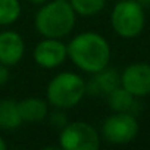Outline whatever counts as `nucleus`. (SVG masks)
Instances as JSON below:
<instances>
[{
  "instance_id": "f257e3e1",
  "label": "nucleus",
  "mask_w": 150,
  "mask_h": 150,
  "mask_svg": "<svg viewBox=\"0 0 150 150\" xmlns=\"http://www.w3.org/2000/svg\"><path fill=\"white\" fill-rule=\"evenodd\" d=\"M71 62L87 74H94L109 65L110 46L108 40L94 31L80 33L66 44Z\"/></svg>"
},
{
  "instance_id": "f03ea898",
  "label": "nucleus",
  "mask_w": 150,
  "mask_h": 150,
  "mask_svg": "<svg viewBox=\"0 0 150 150\" xmlns=\"http://www.w3.org/2000/svg\"><path fill=\"white\" fill-rule=\"evenodd\" d=\"M77 13L69 2L49 0L41 5L34 18V25L38 34L44 38H63L75 27Z\"/></svg>"
},
{
  "instance_id": "7ed1b4c3",
  "label": "nucleus",
  "mask_w": 150,
  "mask_h": 150,
  "mask_svg": "<svg viewBox=\"0 0 150 150\" xmlns=\"http://www.w3.org/2000/svg\"><path fill=\"white\" fill-rule=\"evenodd\" d=\"M86 96V81L81 75L63 71L49 81L46 100L56 109H72Z\"/></svg>"
},
{
  "instance_id": "20e7f679",
  "label": "nucleus",
  "mask_w": 150,
  "mask_h": 150,
  "mask_svg": "<svg viewBox=\"0 0 150 150\" xmlns=\"http://www.w3.org/2000/svg\"><path fill=\"white\" fill-rule=\"evenodd\" d=\"M146 22L144 8L137 0H118V3L112 9L110 24L113 31L122 38L137 37Z\"/></svg>"
},
{
  "instance_id": "39448f33",
  "label": "nucleus",
  "mask_w": 150,
  "mask_h": 150,
  "mask_svg": "<svg viewBox=\"0 0 150 150\" xmlns=\"http://www.w3.org/2000/svg\"><path fill=\"white\" fill-rule=\"evenodd\" d=\"M100 134L84 121L68 122L59 132V146L63 150H97L100 147Z\"/></svg>"
},
{
  "instance_id": "423d86ee",
  "label": "nucleus",
  "mask_w": 150,
  "mask_h": 150,
  "mask_svg": "<svg viewBox=\"0 0 150 150\" xmlns=\"http://www.w3.org/2000/svg\"><path fill=\"white\" fill-rule=\"evenodd\" d=\"M138 134V122L129 112H113L102 125V138L110 144H128Z\"/></svg>"
},
{
  "instance_id": "0eeeda50",
  "label": "nucleus",
  "mask_w": 150,
  "mask_h": 150,
  "mask_svg": "<svg viewBox=\"0 0 150 150\" xmlns=\"http://www.w3.org/2000/svg\"><path fill=\"white\" fill-rule=\"evenodd\" d=\"M121 86L134 97L150 94V65L144 62L132 63L121 74Z\"/></svg>"
},
{
  "instance_id": "6e6552de",
  "label": "nucleus",
  "mask_w": 150,
  "mask_h": 150,
  "mask_svg": "<svg viewBox=\"0 0 150 150\" xmlns=\"http://www.w3.org/2000/svg\"><path fill=\"white\" fill-rule=\"evenodd\" d=\"M68 59L66 44L60 38H44L34 49V62L44 69H54Z\"/></svg>"
},
{
  "instance_id": "1a4fd4ad",
  "label": "nucleus",
  "mask_w": 150,
  "mask_h": 150,
  "mask_svg": "<svg viewBox=\"0 0 150 150\" xmlns=\"http://www.w3.org/2000/svg\"><path fill=\"white\" fill-rule=\"evenodd\" d=\"M25 53V41L16 31L6 30L0 33V63L6 66L18 65Z\"/></svg>"
},
{
  "instance_id": "9d476101",
  "label": "nucleus",
  "mask_w": 150,
  "mask_h": 150,
  "mask_svg": "<svg viewBox=\"0 0 150 150\" xmlns=\"http://www.w3.org/2000/svg\"><path fill=\"white\" fill-rule=\"evenodd\" d=\"M86 81V94L90 96H108L113 88L121 86V75L110 68H103Z\"/></svg>"
},
{
  "instance_id": "9b49d317",
  "label": "nucleus",
  "mask_w": 150,
  "mask_h": 150,
  "mask_svg": "<svg viewBox=\"0 0 150 150\" xmlns=\"http://www.w3.org/2000/svg\"><path fill=\"white\" fill-rule=\"evenodd\" d=\"M22 122H41L49 115L47 100L40 97H27L18 102Z\"/></svg>"
},
{
  "instance_id": "f8f14e48",
  "label": "nucleus",
  "mask_w": 150,
  "mask_h": 150,
  "mask_svg": "<svg viewBox=\"0 0 150 150\" xmlns=\"http://www.w3.org/2000/svg\"><path fill=\"white\" fill-rule=\"evenodd\" d=\"M22 118L19 113L18 102L12 99L0 100V128L2 129H16L21 127Z\"/></svg>"
},
{
  "instance_id": "ddd939ff",
  "label": "nucleus",
  "mask_w": 150,
  "mask_h": 150,
  "mask_svg": "<svg viewBox=\"0 0 150 150\" xmlns=\"http://www.w3.org/2000/svg\"><path fill=\"white\" fill-rule=\"evenodd\" d=\"M108 103H109V108L113 110V112H129L134 109V105H135V97L127 91L122 86H118L116 88H113L108 96Z\"/></svg>"
},
{
  "instance_id": "4468645a",
  "label": "nucleus",
  "mask_w": 150,
  "mask_h": 150,
  "mask_svg": "<svg viewBox=\"0 0 150 150\" xmlns=\"http://www.w3.org/2000/svg\"><path fill=\"white\" fill-rule=\"evenodd\" d=\"M22 13L19 0H0V27L15 24Z\"/></svg>"
},
{
  "instance_id": "2eb2a0df",
  "label": "nucleus",
  "mask_w": 150,
  "mask_h": 150,
  "mask_svg": "<svg viewBox=\"0 0 150 150\" xmlns=\"http://www.w3.org/2000/svg\"><path fill=\"white\" fill-rule=\"evenodd\" d=\"M69 3L77 15L94 16L105 9L106 0H69Z\"/></svg>"
},
{
  "instance_id": "dca6fc26",
  "label": "nucleus",
  "mask_w": 150,
  "mask_h": 150,
  "mask_svg": "<svg viewBox=\"0 0 150 150\" xmlns=\"http://www.w3.org/2000/svg\"><path fill=\"white\" fill-rule=\"evenodd\" d=\"M49 122H50V125L53 127V128H56V129H62L69 121H68V118H66V113L63 112V109H57V110H54L53 113H50V116H49Z\"/></svg>"
},
{
  "instance_id": "f3484780",
  "label": "nucleus",
  "mask_w": 150,
  "mask_h": 150,
  "mask_svg": "<svg viewBox=\"0 0 150 150\" xmlns=\"http://www.w3.org/2000/svg\"><path fill=\"white\" fill-rule=\"evenodd\" d=\"M9 77H11V71H9V66L0 63V87L8 84L9 81Z\"/></svg>"
},
{
  "instance_id": "a211bd4d",
  "label": "nucleus",
  "mask_w": 150,
  "mask_h": 150,
  "mask_svg": "<svg viewBox=\"0 0 150 150\" xmlns=\"http://www.w3.org/2000/svg\"><path fill=\"white\" fill-rule=\"evenodd\" d=\"M137 2H138V3H140V5L144 8V9L150 6V0H137Z\"/></svg>"
},
{
  "instance_id": "6ab92c4d",
  "label": "nucleus",
  "mask_w": 150,
  "mask_h": 150,
  "mask_svg": "<svg viewBox=\"0 0 150 150\" xmlns=\"http://www.w3.org/2000/svg\"><path fill=\"white\" fill-rule=\"evenodd\" d=\"M30 2L33 3V5H38V6H41V5H44V3H47L49 0H30Z\"/></svg>"
},
{
  "instance_id": "aec40b11",
  "label": "nucleus",
  "mask_w": 150,
  "mask_h": 150,
  "mask_svg": "<svg viewBox=\"0 0 150 150\" xmlns=\"http://www.w3.org/2000/svg\"><path fill=\"white\" fill-rule=\"evenodd\" d=\"M6 147H8L6 141L3 140V137H2V135H0V150H6Z\"/></svg>"
},
{
  "instance_id": "412c9836",
  "label": "nucleus",
  "mask_w": 150,
  "mask_h": 150,
  "mask_svg": "<svg viewBox=\"0 0 150 150\" xmlns=\"http://www.w3.org/2000/svg\"><path fill=\"white\" fill-rule=\"evenodd\" d=\"M60 2H69V0H60Z\"/></svg>"
}]
</instances>
